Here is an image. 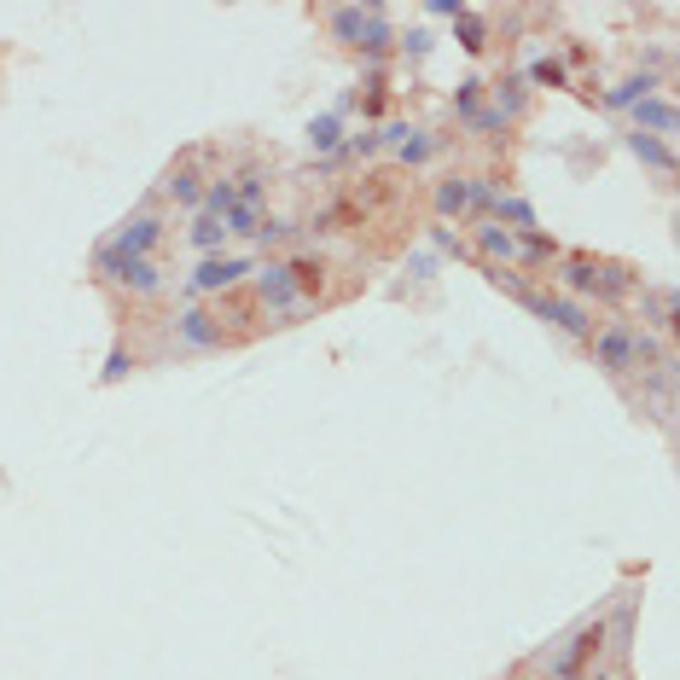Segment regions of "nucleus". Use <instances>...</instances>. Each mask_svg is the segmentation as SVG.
<instances>
[{"instance_id":"f257e3e1","label":"nucleus","mask_w":680,"mask_h":680,"mask_svg":"<svg viewBox=\"0 0 680 680\" xmlns=\"http://www.w3.org/2000/svg\"><path fill=\"white\" fill-rule=\"evenodd\" d=\"M407 181L402 175H390V169H378V175H361L355 186H343L338 198L326 204L320 215H314V233H367V227H378V221H395L407 210Z\"/></svg>"},{"instance_id":"f03ea898","label":"nucleus","mask_w":680,"mask_h":680,"mask_svg":"<svg viewBox=\"0 0 680 680\" xmlns=\"http://www.w3.org/2000/svg\"><path fill=\"white\" fill-rule=\"evenodd\" d=\"M652 361H657V343L645 338L640 326H628V320L599 326V338H593V367H605L611 378H622V372H634V367H652Z\"/></svg>"},{"instance_id":"7ed1b4c3","label":"nucleus","mask_w":680,"mask_h":680,"mask_svg":"<svg viewBox=\"0 0 680 680\" xmlns=\"http://www.w3.org/2000/svg\"><path fill=\"white\" fill-rule=\"evenodd\" d=\"M488 279H495V286H506L518 297V303H524L529 314H541V320H552V326H564L570 331V338H593V314L581 309V303H570V297H547V291H529V286H518L512 274H500V267H488Z\"/></svg>"},{"instance_id":"20e7f679","label":"nucleus","mask_w":680,"mask_h":680,"mask_svg":"<svg viewBox=\"0 0 680 680\" xmlns=\"http://www.w3.org/2000/svg\"><path fill=\"white\" fill-rule=\"evenodd\" d=\"M331 36L343 47H361V53H384L395 41V29L384 18V6H338L331 12Z\"/></svg>"},{"instance_id":"39448f33","label":"nucleus","mask_w":680,"mask_h":680,"mask_svg":"<svg viewBox=\"0 0 680 680\" xmlns=\"http://www.w3.org/2000/svg\"><path fill=\"white\" fill-rule=\"evenodd\" d=\"M564 279H570V291H593V297H628V291H640L634 267L593 262V256H570V262H564Z\"/></svg>"},{"instance_id":"423d86ee","label":"nucleus","mask_w":680,"mask_h":680,"mask_svg":"<svg viewBox=\"0 0 680 680\" xmlns=\"http://www.w3.org/2000/svg\"><path fill=\"white\" fill-rule=\"evenodd\" d=\"M99 274L110 279V286L134 291V297H157V291H163V267H157L152 256H117V250L99 245Z\"/></svg>"},{"instance_id":"0eeeda50","label":"nucleus","mask_w":680,"mask_h":680,"mask_svg":"<svg viewBox=\"0 0 680 680\" xmlns=\"http://www.w3.org/2000/svg\"><path fill=\"white\" fill-rule=\"evenodd\" d=\"M163 239V215H152V210H140L134 221H122V233L110 239L105 250H117V256H146V250Z\"/></svg>"},{"instance_id":"6e6552de","label":"nucleus","mask_w":680,"mask_h":680,"mask_svg":"<svg viewBox=\"0 0 680 680\" xmlns=\"http://www.w3.org/2000/svg\"><path fill=\"white\" fill-rule=\"evenodd\" d=\"M599 645H605V628H581V634L570 640V645H564V657L559 663H552V680H581V669H588V663L599 657Z\"/></svg>"},{"instance_id":"1a4fd4ad","label":"nucleus","mask_w":680,"mask_h":680,"mask_svg":"<svg viewBox=\"0 0 680 680\" xmlns=\"http://www.w3.org/2000/svg\"><path fill=\"white\" fill-rule=\"evenodd\" d=\"M256 297H262L267 314H291V309H297V291H291V279H286V262H267L262 274H256Z\"/></svg>"},{"instance_id":"9d476101","label":"nucleus","mask_w":680,"mask_h":680,"mask_svg":"<svg viewBox=\"0 0 680 680\" xmlns=\"http://www.w3.org/2000/svg\"><path fill=\"white\" fill-rule=\"evenodd\" d=\"M245 274H250V262H245V256H210V262H204L198 274H193V291H233Z\"/></svg>"},{"instance_id":"9b49d317","label":"nucleus","mask_w":680,"mask_h":680,"mask_svg":"<svg viewBox=\"0 0 680 680\" xmlns=\"http://www.w3.org/2000/svg\"><path fill=\"white\" fill-rule=\"evenodd\" d=\"M326 274H331V267H326L320 256H291V262H286V279H291L297 303H309V297L320 303V297H326Z\"/></svg>"},{"instance_id":"f8f14e48","label":"nucleus","mask_w":680,"mask_h":680,"mask_svg":"<svg viewBox=\"0 0 680 680\" xmlns=\"http://www.w3.org/2000/svg\"><path fill=\"white\" fill-rule=\"evenodd\" d=\"M198 163H204V152H186L181 163L169 169L163 186H169V198H175V204H204V169Z\"/></svg>"},{"instance_id":"ddd939ff","label":"nucleus","mask_w":680,"mask_h":680,"mask_svg":"<svg viewBox=\"0 0 680 680\" xmlns=\"http://www.w3.org/2000/svg\"><path fill=\"white\" fill-rule=\"evenodd\" d=\"M175 331H181V343H193V350H221V331H215V320L204 309H186Z\"/></svg>"},{"instance_id":"4468645a","label":"nucleus","mask_w":680,"mask_h":680,"mask_svg":"<svg viewBox=\"0 0 680 680\" xmlns=\"http://www.w3.org/2000/svg\"><path fill=\"white\" fill-rule=\"evenodd\" d=\"M640 320L657 331H675V291H645L640 286Z\"/></svg>"},{"instance_id":"2eb2a0df","label":"nucleus","mask_w":680,"mask_h":680,"mask_svg":"<svg viewBox=\"0 0 680 680\" xmlns=\"http://www.w3.org/2000/svg\"><path fill=\"white\" fill-rule=\"evenodd\" d=\"M436 210H442V215H466V210H471V181L448 175V181L436 186Z\"/></svg>"},{"instance_id":"dca6fc26","label":"nucleus","mask_w":680,"mask_h":680,"mask_svg":"<svg viewBox=\"0 0 680 680\" xmlns=\"http://www.w3.org/2000/svg\"><path fill=\"white\" fill-rule=\"evenodd\" d=\"M634 122H640V129H652V134H675V105L640 99V105H634Z\"/></svg>"},{"instance_id":"f3484780","label":"nucleus","mask_w":680,"mask_h":680,"mask_svg":"<svg viewBox=\"0 0 680 680\" xmlns=\"http://www.w3.org/2000/svg\"><path fill=\"white\" fill-rule=\"evenodd\" d=\"M477 245H483V256H500V262H512V256H518V239L500 227V221H488V227H477Z\"/></svg>"},{"instance_id":"a211bd4d","label":"nucleus","mask_w":680,"mask_h":680,"mask_svg":"<svg viewBox=\"0 0 680 680\" xmlns=\"http://www.w3.org/2000/svg\"><path fill=\"white\" fill-rule=\"evenodd\" d=\"M628 146H634V157H640V163H652V169H675V152L663 146V140H652V134H634Z\"/></svg>"},{"instance_id":"6ab92c4d","label":"nucleus","mask_w":680,"mask_h":680,"mask_svg":"<svg viewBox=\"0 0 680 680\" xmlns=\"http://www.w3.org/2000/svg\"><path fill=\"white\" fill-rule=\"evenodd\" d=\"M454 24H460V47H466V53H483V47H488L483 18H471V12H466V18H454Z\"/></svg>"},{"instance_id":"aec40b11","label":"nucleus","mask_w":680,"mask_h":680,"mask_svg":"<svg viewBox=\"0 0 680 680\" xmlns=\"http://www.w3.org/2000/svg\"><path fill=\"white\" fill-rule=\"evenodd\" d=\"M309 146H314V152H338V117L309 122Z\"/></svg>"},{"instance_id":"412c9836","label":"nucleus","mask_w":680,"mask_h":680,"mask_svg":"<svg viewBox=\"0 0 680 680\" xmlns=\"http://www.w3.org/2000/svg\"><path fill=\"white\" fill-rule=\"evenodd\" d=\"M221 233H227V221H215V215H198L193 221V245H204V250L221 245Z\"/></svg>"},{"instance_id":"4be33fe9","label":"nucleus","mask_w":680,"mask_h":680,"mask_svg":"<svg viewBox=\"0 0 680 680\" xmlns=\"http://www.w3.org/2000/svg\"><path fill=\"white\" fill-rule=\"evenodd\" d=\"M454 105H460V117L471 122L483 110V82H460V93H454Z\"/></svg>"},{"instance_id":"5701e85b","label":"nucleus","mask_w":680,"mask_h":680,"mask_svg":"<svg viewBox=\"0 0 680 680\" xmlns=\"http://www.w3.org/2000/svg\"><path fill=\"white\" fill-rule=\"evenodd\" d=\"M518 250H524L529 262H547V256H552V239H547V233H535V227H529V233H524V245H518Z\"/></svg>"},{"instance_id":"b1692460","label":"nucleus","mask_w":680,"mask_h":680,"mask_svg":"<svg viewBox=\"0 0 680 680\" xmlns=\"http://www.w3.org/2000/svg\"><path fill=\"white\" fill-rule=\"evenodd\" d=\"M529 76H535V82H547V88H564V65H552V58H541Z\"/></svg>"},{"instance_id":"393cba45","label":"nucleus","mask_w":680,"mask_h":680,"mask_svg":"<svg viewBox=\"0 0 680 680\" xmlns=\"http://www.w3.org/2000/svg\"><path fill=\"white\" fill-rule=\"evenodd\" d=\"M547 680H552V675H547Z\"/></svg>"}]
</instances>
